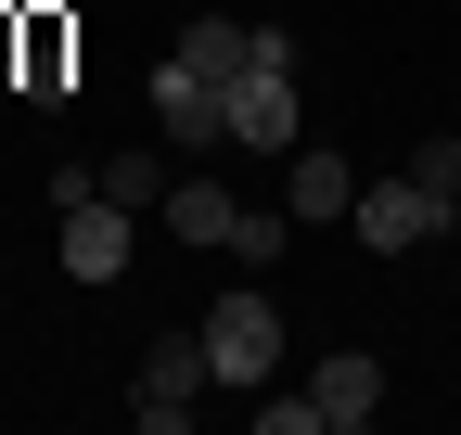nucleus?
<instances>
[{"instance_id": "1", "label": "nucleus", "mask_w": 461, "mask_h": 435, "mask_svg": "<svg viewBox=\"0 0 461 435\" xmlns=\"http://www.w3.org/2000/svg\"><path fill=\"white\" fill-rule=\"evenodd\" d=\"M65 192V282H115V269L141 256V205H115V192H90L77 167L51 180Z\"/></svg>"}, {"instance_id": "2", "label": "nucleus", "mask_w": 461, "mask_h": 435, "mask_svg": "<svg viewBox=\"0 0 461 435\" xmlns=\"http://www.w3.org/2000/svg\"><path fill=\"white\" fill-rule=\"evenodd\" d=\"M205 385H218L205 333H154V346H141V385H129V422H141V435H180Z\"/></svg>"}, {"instance_id": "3", "label": "nucleus", "mask_w": 461, "mask_h": 435, "mask_svg": "<svg viewBox=\"0 0 461 435\" xmlns=\"http://www.w3.org/2000/svg\"><path fill=\"white\" fill-rule=\"evenodd\" d=\"M205 359H218V385H269V371H282V295H218L205 307Z\"/></svg>"}, {"instance_id": "4", "label": "nucleus", "mask_w": 461, "mask_h": 435, "mask_svg": "<svg viewBox=\"0 0 461 435\" xmlns=\"http://www.w3.org/2000/svg\"><path fill=\"white\" fill-rule=\"evenodd\" d=\"M218 90H230V141H244V154H282V141H295V51H257V65L218 77Z\"/></svg>"}, {"instance_id": "5", "label": "nucleus", "mask_w": 461, "mask_h": 435, "mask_svg": "<svg viewBox=\"0 0 461 435\" xmlns=\"http://www.w3.org/2000/svg\"><path fill=\"white\" fill-rule=\"evenodd\" d=\"M346 231H359L372 256H411V244H436V231H448V192L384 180V192H359V205H346Z\"/></svg>"}, {"instance_id": "6", "label": "nucleus", "mask_w": 461, "mask_h": 435, "mask_svg": "<svg viewBox=\"0 0 461 435\" xmlns=\"http://www.w3.org/2000/svg\"><path fill=\"white\" fill-rule=\"evenodd\" d=\"M154 116H167V141H180V154H218V141H230V90L193 77L180 51H167V65H154Z\"/></svg>"}, {"instance_id": "7", "label": "nucleus", "mask_w": 461, "mask_h": 435, "mask_svg": "<svg viewBox=\"0 0 461 435\" xmlns=\"http://www.w3.org/2000/svg\"><path fill=\"white\" fill-rule=\"evenodd\" d=\"M308 397H321V435H359V422L384 410V359H372V346H333V359L308 371Z\"/></svg>"}, {"instance_id": "8", "label": "nucleus", "mask_w": 461, "mask_h": 435, "mask_svg": "<svg viewBox=\"0 0 461 435\" xmlns=\"http://www.w3.org/2000/svg\"><path fill=\"white\" fill-rule=\"evenodd\" d=\"M14 77H26V102H65V77H77V26H65V13H14Z\"/></svg>"}, {"instance_id": "9", "label": "nucleus", "mask_w": 461, "mask_h": 435, "mask_svg": "<svg viewBox=\"0 0 461 435\" xmlns=\"http://www.w3.org/2000/svg\"><path fill=\"white\" fill-rule=\"evenodd\" d=\"M180 65H193V77H244V65H257V26L230 13V0H205V13L180 26Z\"/></svg>"}, {"instance_id": "10", "label": "nucleus", "mask_w": 461, "mask_h": 435, "mask_svg": "<svg viewBox=\"0 0 461 435\" xmlns=\"http://www.w3.org/2000/svg\"><path fill=\"white\" fill-rule=\"evenodd\" d=\"M167 231H180V244H205V256H230V231H244V205H230L218 180H167Z\"/></svg>"}, {"instance_id": "11", "label": "nucleus", "mask_w": 461, "mask_h": 435, "mask_svg": "<svg viewBox=\"0 0 461 435\" xmlns=\"http://www.w3.org/2000/svg\"><path fill=\"white\" fill-rule=\"evenodd\" d=\"M346 205H359V167H346V154H295V180H282V218H346Z\"/></svg>"}, {"instance_id": "12", "label": "nucleus", "mask_w": 461, "mask_h": 435, "mask_svg": "<svg viewBox=\"0 0 461 435\" xmlns=\"http://www.w3.org/2000/svg\"><path fill=\"white\" fill-rule=\"evenodd\" d=\"M90 192H115V205L167 218V154H103V167H90Z\"/></svg>"}, {"instance_id": "13", "label": "nucleus", "mask_w": 461, "mask_h": 435, "mask_svg": "<svg viewBox=\"0 0 461 435\" xmlns=\"http://www.w3.org/2000/svg\"><path fill=\"white\" fill-rule=\"evenodd\" d=\"M411 180H423V192H448V205H461V129H423V141H411Z\"/></svg>"}, {"instance_id": "14", "label": "nucleus", "mask_w": 461, "mask_h": 435, "mask_svg": "<svg viewBox=\"0 0 461 435\" xmlns=\"http://www.w3.org/2000/svg\"><path fill=\"white\" fill-rule=\"evenodd\" d=\"M257 435H321V397H282V385H257Z\"/></svg>"}, {"instance_id": "15", "label": "nucleus", "mask_w": 461, "mask_h": 435, "mask_svg": "<svg viewBox=\"0 0 461 435\" xmlns=\"http://www.w3.org/2000/svg\"><path fill=\"white\" fill-rule=\"evenodd\" d=\"M230 256H244V269H282V218H269V205H244V231H230Z\"/></svg>"}, {"instance_id": "16", "label": "nucleus", "mask_w": 461, "mask_h": 435, "mask_svg": "<svg viewBox=\"0 0 461 435\" xmlns=\"http://www.w3.org/2000/svg\"><path fill=\"white\" fill-rule=\"evenodd\" d=\"M448 231H461V205H448Z\"/></svg>"}, {"instance_id": "17", "label": "nucleus", "mask_w": 461, "mask_h": 435, "mask_svg": "<svg viewBox=\"0 0 461 435\" xmlns=\"http://www.w3.org/2000/svg\"><path fill=\"white\" fill-rule=\"evenodd\" d=\"M230 13H244V0H230Z\"/></svg>"}]
</instances>
